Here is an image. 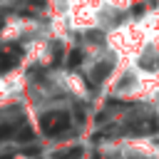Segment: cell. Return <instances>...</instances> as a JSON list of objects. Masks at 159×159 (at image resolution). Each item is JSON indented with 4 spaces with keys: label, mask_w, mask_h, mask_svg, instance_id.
<instances>
[{
    "label": "cell",
    "mask_w": 159,
    "mask_h": 159,
    "mask_svg": "<svg viewBox=\"0 0 159 159\" xmlns=\"http://www.w3.org/2000/svg\"><path fill=\"white\" fill-rule=\"evenodd\" d=\"M40 124H42L45 134L57 137V134L70 129V117H67V112H45L40 117Z\"/></svg>",
    "instance_id": "obj_1"
},
{
    "label": "cell",
    "mask_w": 159,
    "mask_h": 159,
    "mask_svg": "<svg viewBox=\"0 0 159 159\" xmlns=\"http://www.w3.org/2000/svg\"><path fill=\"white\" fill-rule=\"evenodd\" d=\"M15 60H17V55H15L12 50H0V70L12 67V65H15Z\"/></svg>",
    "instance_id": "obj_2"
},
{
    "label": "cell",
    "mask_w": 159,
    "mask_h": 159,
    "mask_svg": "<svg viewBox=\"0 0 159 159\" xmlns=\"http://www.w3.org/2000/svg\"><path fill=\"white\" fill-rule=\"evenodd\" d=\"M107 72H109V65H107V62H102V65H97V67H94V72H92V77H94V82H102V80L107 77Z\"/></svg>",
    "instance_id": "obj_3"
},
{
    "label": "cell",
    "mask_w": 159,
    "mask_h": 159,
    "mask_svg": "<svg viewBox=\"0 0 159 159\" xmlns=\"http://www.w3.org/2000/svg\"><path fill=\"white\" fill-rule=\"evenodd\" d=\"M82 157V149H77V147H72L70 152H57L55 154V159H80Z\"/></svg>",
    "instance_id": "obj_4"
},
{
    "label": "cell",
    "mask_w": 159,
    "mask_h": 159,
    "mask_svg": "<svg viewBox=\"0 0 159 159\" xmlns=\"http://www.w3.org/2000/svg\"><path fill=\"white\" fill-rule=\"evenodd\" d=\"M77 62H82V52H80V50H72V55H70V67H75Z\"/></svg>",
    "instance_id": "obj_5"
},
{
    "label": "cell",
    "mask_w": 159,
    "mask_h": 159,
    "mask_svg": "<svg viewBox=\"0 0 159 159\" xmlns=\"http://www.w3.org/2000/svg\"><path fill=\"white\" fill-rule=\"evenodd\" d=\"M32 137H35V132H30V129H27V127H25V129H22V132H17V139H22V142H30V139H32Z\"/></svg>",
    "instance_id": "obj_6"
},
{
    "label": "cell",
    "mask_w": 159,
    "mask_h": 159,
    "mask_svg": "<svg viewBox=\"0 0 159 159\" xmlns=\"http://www.w3.org/2000/svg\"><path fill=\"white\" fill-rule=\"evenodd\" d=\"M7 134H10V127H7V124H2V127H0V139H5Z\"/></svg>",
    "instance_id": "obj_7"
},
{
    "label": "cell",
    "mask_w": 159,
    "mask_h": 159,
    "mask_svg": "<svg viewBox=\"0 0 159 159\" xmlns=\"http://www.w3.org/2000/svg\"><path fill=\"white\" fill-rule=\"evenodd\" d=\"M0 159H10V157H0Z\"/></svg>",
    "instance_id": "obj_8"
}]
</instances>
